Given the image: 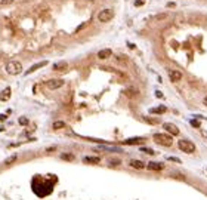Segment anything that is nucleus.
Listing matches in <instances>:
<instances>
[{
	"label": "nucleus",
	"instance_id": "nucleus-10",
	"mask_svg": "<svg viewBox=\"0 0 207 200\" xmlns=\"http://www.w3.org/2000/svg\"><path fill=\"white\" fill-rule=\"evenodd\" d=\"M44 65H48V61H41V62H37V64H34L33 67H30V68L27 70V73H25V74H31V73H34L36 70H39V68H41V67H44Z\"/></svg>",
	"mask_w": 207,
	"mask_h": 200
},
{
	"label": "nucleus",
	"instance_id": "nucleus-3",
	"mask_svg": "<svg viewBox=\"0 0 207 200\" xmlns=\"http://www.w3.org/2000/svg\"><path fill=\"white\" fill-rule=\"evenodd\" d=\"M178 145H179V150H180V151L187 153V154L195 153V144H194L192 141H189V139H180V141L178 142Z\"/></svg>",
	"mask_w": 207,
	"mask_h": 200
},
{
	"label": "nucleus",
	"instance_id": "nucleus-2",
	"mask_svg": "<svg viewBox=\"0 0 207 200\" xmlns=\"http://www.w3.org/2000/svg\"><path fill=\"white\" fill-rule=\"evenodd\" d=\"M6 73L11 76H18L22 73V64L19 61H9L6 64Z\"/></svg>",
	"mask_w": 207,
	"mask_h": 200
},
{
	"label": "nucleus",
	"instance_id": "nucleus-22",
	"mask_svg": "<svg viewBox=\"0 0 207 200\" xmlns=\"http://www.w3.org/2000/svg\"><path fill=\"white\" fill-rule=\"evenodd\" d=\"M13 2L15 0H0V6H6V5H11Z\"/></svg>",
	"mask_w": 207,
	"mask_h": 200
},
{
	"label": "nucleus",
	"instance_id": "nucleus-23",
	"mask_svg": "<svg viewBox=\"0 0 207 200\" xmlns=\"http://www.w3.org/2000/svg\"><path fill=\"white\" fill-rule=\"evenodd\" d=\"M19 125L27 126V125H28V119H27V117H21V119H19Z\"/></svg>",
	"mask_w": 207,
	"mask_h": 200
},
{
	"label": "nucleus",
	"instance_id": "nucleus-4",
	"mask_svg": "<svg viewBox=\"0 0 207 200\" xmlns=\"http://www.w3.org/2000/svg\"><path fill=\"white\" fill-rule=\"evenodd\" d=\"M114 16V12L112 9H102L99 13H98V21L99 22H109Z\"/></svg>",
	"mask_w": 207,
	"mask_h": 200
},
{
	"label": "nucleus",
	"instance_id": "nucleus-21",
	"mask_svg": "<svg viewBox=\"0 0 207 200\" xmlns=\"http://www.w3.org/2000/svg\"><path fill=\"white\" fill-rule=\"evenodd\" d=\"M141 151H142V153H145V154H151V156L154 154V150H152V148H147V147H142V148H141Z\"/></svg>",
	"mask_w": 207,
	"mask_h": 200
},
{
	"label": "nucleus",
	"instance_id": "nucleus-13",
	"mask_svg": "<svg viewBox=\"0 0 207 200\" xmlns=\"http://www.w3.org/2000/svg\"><path fill=\"white\" fill-rule=\"evenodd\" d=\"M111 55H112V51H111V49H102V51L98 52V58H99V59H107V58H109Z\"/></svg>",
	"mask_w": 207,
	"mask_h": 200
},
{
	"label": "nucleus",
	"instance_id": "nucleus-12",
	"mask_svg": "<svg viewBox=\"0 0 207 200\" xmlns=\"http://www.w3.org/2000/svg\"><path fill=\"white\" fill-rule=\"evenodd\" d=\"M129 165H130L133 169H144V168H145V163H144V162L136 160V159H132V160L129 162Z\"/></svg>",
	"mask_w": 207,
	"mask_h": 200
},
{
	"label": "nucleus",
	"instance_id": "nucleus-18",
	"mask_svg": "<svg viewBox=\"0 0 207 200\" xmlns=\"http://www.w3.org/2000/svg\"><path fill=\"white\" fill-rule=\"evenodd\" d=\"M52 127H53L55 130H59V129H64V127H67V125H65V122H62V120H56V122H53Z\"/></svg>",
	"mask_w": 207,
	"mask_h": 200
},
{
	"label": "nucleus",
	"instance_id": "nucleus-30",
	"mask_svg": "<svg viewBox=\"0 0 207 200\" xmlns=\"http://www.w3.org/2000/svg\"><path fill=\"white\" fill-rule=\"evenodd\" d=\"M203 102H204V105H207V96H206V98L203 99Z\"/></svg>",
	"mask_w": 207,
	"mask_h": 200
},
{
	"label": "nucleus",
	"instance_id": "nucleus-28",
	"mask_svg": "<svg viewBox=\"0 0 207 200\" xmlns=\"http://www.w3.org/2000/svg\"><path fill=\"white\" fill-rule=\"evenodd\" d=\"M191 125H192V126H195V127H198V126H200V123H198V122H195V120H192V122H191Z\"/></svg>",
	"mask_w": 207,
	"mask_h": 200
},
{
	"label": "nucleus",
	"instance_id": "nucleus-7",
	"mask_svg": "<svg viewBox=\"0 0 207 200\" xmlns=\"http://www.w3.org/2000/svg\"><path fill=\"white\" fill-rule=\"evenodd\" d=\"M163 127H164V130L166 132H169L172 137H178L179 135V129H178V126L176 125H173V123H164L163 125Z\"/></svg>",
	"mask_w": 207,
	"mask_h": 200
},
{
	"label": "nucleus",
	"instance_id": "nucleus-26",
	"mask_svg": "<svg viewBox=\"0 0 207 200\" xmlns=\"http://www.w3.org/2000/svg\"><path fill=\"white\" fill-rule=\"evenodd\" d=\"M145 3V0H135V6H142Z\"/></svg>",
	"mask_w": 207,
	"mask_h": 200
},
{
	"label": "nucleus",
	"instance_id": "nucleus-16",
	"mask_svg": "<svg viewBox=\"0 0 207 200\" xmlns=\"http://www.w3.org/2000/svg\"><path fill=\"white\" fill-rule=\"evenodd\" d=\"M152 114H163V113H166L167 111V108L164 107V105H160V107H154V108H151L149 110Z\"/></svg>",
	"mask_w": 207,
	"mask_h": 200
},
{
	"label": "nucleus",
	"instance_id": "nucleus-5",
	"mask_svg": "<svg viewBox=\"0 0 207 200\" xmlns=\"http://www.w3.org/2000/svg\"><path fill=\"white\" fill-rule=\"evenodd\" d=\"M46 86H48V89H51V91H55V89H59L64 86V80L62 79H51L46 82Z\"/></svg>",
	"mask_w": 207,
	"mask_h": 200
},
{
	"label": "nucleus",
	"instance_id": "nucleus-24",
	"mask_svg": "<svg viewBox=\"0 0 207 200\" xmlns=\"http://www.w3.org/2000/svg\"><path fill=\"white\" fill-rule=\"evenodd\" d=\"M136 94H138V91H135V89H127L126 91V95H129V96H133Z\"/></svg>",
	"mask_w": 207,
	"mask_h": 200
},
{
	"label": "nucleus",
	"instance_id": "nucleus-19",
	"mask_svg": "<svg viewBox=\"0 0 207 200\" xmlns=\"http://www.w3.org/2000/svg\"><path fill=\"white\" fill-rule=\"evenodd\" d=\"M61 159L67 160V162H73L76 157H74V154H71V153H64V154H61Z\"/></svg>",
	"mask_w": 207,
	"mask_h": 200
},
{
	"label": "nucleus",
	"instance_id": "nucleus-11",
	"mask_svg": "<svg viewBox=\"0 0 207 200\" xmlns=\"http://www.w3.org/2000/svg\"><path fill=\"white\" fill-rule=\"evenodd\" d=\"M164 165L163 163H158V162H149L148 163V170H163Z\"/></svg>",
	"mask_w": 207,
	"mask_h": 200
},
{
	"label": "nucleus",
	"instance_id": "nucleus-9",
	"mask_svg": "<svg viewBox=\"0 0 207 200\" xmlns=\"http://www.w3.org/2000/svg\"><path fill=\"white\" fill-rule=\"evenodd\" d=\"M83 162L84 163H87V165H98V163H101V159L99 157H93V156H86V157L83 159Z\"/></svg>",
	"mask_w": 207,
	"mask_h": 200
},
{
	"label": "nucleus",
	"instance_id": "nucleus-1",
	"mask_svg": "<svg viewBox=\"0 0 207 200\" xmlns=\"http://www.w3.org/2000/svg\"><path fill=\"white\" fill-rule=\"evenodd\" d=\"M152 138L158 145H163V147H172V144H173L172 135H166V133H154Z\"/></svg>",
	"mask_w": 207,
	"mask_h": 200
},
{
	"label": "nucleus",
	"instance_id": "nucleus-25",
	"mask_svg": "<svg viewBox=\"0 0 207 200\" xmlns=\"http://www.w3.org/2000/svg\"><path fill=\"white\" fill-rule=\"evenodd\" d=\"M119 165H120V160H117V159H114V160L111 159L109 160V166H119Z\"/></svg>",
	"mask_w": 207,
	"mask_h": 200
},
{
	"label": "nucleus",
	"instance_id": "nucleus-27",
	"mask_svg": "<svg viewBox=\"0 0 207 200\" xmlns=\"http://www.w3.org/2000/svg\"><path fill=\"white\" fill-rule=\"evenodd\" d=\"M167 160H170V162H175V163H180V160H179V159H176V157H167Z\"/></svg>",
	"mask_w": 207,
	"mask_h": 200
},
{
	"label": "nucleus",
	"instance_id": "nucleus-17",
	"mask_svg": "<svg viewBox=\"0 0 207 200\" xmlns=\"http://www.w3.org/2000/svg\"><path fill=\"white\" fill-rule=\"evenodd\" d=\"M11 98V87H6L5 91L0 92V101H8Z\"/></svg>",
	"mask_w": 207,
	"mask_h": 200
},
{
	"label": "nucleus",
	"instance_id": "nucleus-15",
	"mask_svg": "<svg viewBox=\"0 0 207 200\" xmlns=\"http://www.w3.org/2000/svg\"><path fill=\"white\" fill-rule=\"evenodd\" d=\"M144 141H145L144 138H129L124 141V144L126 145H136V144H142Z\"/></svg>",
	"mask_w": 207,
	"mask_h": 200
},
{
	"label": "nucleus",
	"instance_id": "nucleus-6",
	"mask_svg": "<svg viewBox=\"0 0 207 200\" xmlns=\"http://www.w3.org/2000/svg\"><path fill=\"white\" fill-rule=\"evenodd\" d=\"M36 13H37V16H48L49 13H51V9H49V6L48 5H44V3H41V5H39L37 8H36Z\"/></svg>",
	"mask_w": 207,
	"mask_h": 200
},
{
	"label": "nucleus",
	"instance_id": "nucleus-8",
	"mask_svg": "<svg viewBox=\"0 0 207 200\" xmlns=\"http://www.w3.org/2000/svg\"><path fill=\"white\" fill-rule=\"evenodd\" d=\"M169 79H170L172 82H179V80L182 79V73L178 71V70H170V71H169Z\"/></svg>",
	"mask_w": 207,
	"mask_h": 200
},
{
	"label": "nucleus",
	"instance_id": "nucleus-20",
	"mask_svg": "<svg viewBox=\"0 0 207 200\" xmlns=\"http://www.w3.org/2000/svg\"><path fill=\"white\" fill-rule=\"evenodd\" d=\"M16 159H18V154H12L5 160V165H12L13 162H16Z\"/></svg>",
	"mask_w": 207,
	"mask_h": 200
},
{
	"label": "nucleus",
	"instance_id": "nucleus-14",
	"mask_svg": "<svg viewBox=\"0 0 207 200\" xmlns=\"http://www.w3.org/2000/svg\"><path fill=\"white\" fill-rule=\"evenodd\" d=\"M68 67V64L65 62V61H59V62H55L53 64V70L55 71H62V70H65Z\"/></svg>",
	"mask_w": 207,
	"mask_h": 200
},
{
	"label": "nucleus",
	"instance_id": "nucleus-29",
	"mask_svg": "<svg viewBox=\"0 0 207 200\" xmlns=\"http://www.w3.org/2000/svg\"><path fill=\"white\" fill-rule=\"evenodd\" d=\"M155 95H157V98H163V94L161 92H155Z\"/></svg>",
	"mask_w": 207,
	"mask_h": 200
}]
</instances>
